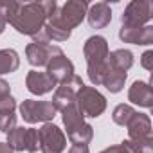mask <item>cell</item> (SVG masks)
Returning a JSON list of instances; mask_svg holds the SVG:
<instances>
[{
  "label": "cell",
  "instance_id": "obj_1",
  "mask_svg": "<svg viewBox=\"0 0 153 153\" xmlns=\"http://www.w3.org/2000/svg\"><path fill=\"white\" fill-rule=\"evenodd\" d=\"M56 9H58L56 0H42V2H25V4L20 2L9 24L20 34L36 36L38 33H42L47 18L52 16Z\"/></svg>",
  "mask_w": 153,
  "mask_h": 153
},
{
  "label": "cell",
  "instance_id": "obj_2",
  "mask_svg": "<svg viewBox=\"0 0 153 153\" xmlns=\"http://www.w3.org/2000/svg\"><path fill=\"white\" fill-rule=\"evenodd\" d=\"M61 117H63V124L67 128L65 137H68V140L72 144H81V146L90 144V140L94 139V128L88 123H85V117L79 112V108L76 106V103H72L65 110H61Z\"/></svg>",
  "mask_w": 153,
  "mask_h": 153
},
{
  "label": "cell",
  "instance_id": "obj_3",
  "mask_svg": "<svg viewBox=\"0 0 153 153\" xmlns=\"http://www.w3.org/2000/svg\"><path fill=\"white\" fill-rule=\"evenodd\" d=\"M126 128H128V140L133 144L137 153H153V137H151L149 115L137 112Z\"/></svg>",
  "mask_w": 153,
  "mask_h": 153
},
{
  "label": "cell",
  "instance_id": "obj_4",
  "mask_svg": "<svg viewBox=\"0 0 153 153\" xmlns=\"http://www.w3.org/2000/svg\"><path fill=\"white\" fill-rule=\"evenodd\" d=\"M76 106L79 108L83 117H99L106 110V97L94 87H81V90L76 96Z\"/></svg>",
  "mask_w": 153,
  "mask_h": 153
},
{
  "label": "cell",
  "instance_id": "obj_5",
  "mask_svg": "<svg viewBox=\"0 0 153 153\" xmlns=\"http://www.w3.org/2000/svg\"><path fill=\"white\" fill-rule=\"evenodd\" d=\"M153 18V4L149 0H131L121 15V24L124 27H144L149 25Z\"/></svg>",
  "mask_w": 153,
  "mask_h": 153
},
{
  "label": "cell",
  "instance_id": "obj_6",
  "mask_svg": "<svg viewBox=\"0 0 153 153\" xmlns=\"http://www.w3.org/2000/svg\"><path fill=\"white\" fill-rule=\"evenodd\" d=\"M58 110L51 101H36V99H24L20 105V115L25 123H49L56 117Z\"/></svg>",
  "mask_w": 153,
  "mask_h": 153
},
{
  "label": "cell",
  "instance_id": "obj_7",
  "mask_svg": "<svg viewBox=\"0 0 153 153\" xmlns=\"http://www.w3.org/2000/svg\"><path fill=\"white\" fill-rule=\"evenodd\" d=\"M38 146L42 153H61L67 146V137L59 126L45 123L38 130Z\"/></svg>",
  "mask_w": 153,
  "mask_h": 153
},
{
  "label": "cell",
  "instance_id": "obj_8",
  "mask_svg": "<svg viewBox=\"0 0 153 153\" xmlns=\"http://www.w3.org/2000/svg\"><path fill=\"white\" fill-rule=\"evenodd\" d=\"M7 144L13 148V151L36 153L40 149V146H38V130L36 128L16 126L7 133Z\"/></svg>",
  "mask_w": 153,
  "mask_h": 153
},
{
  "label": "cell",
  "instance_id": "obj_9",
  "mask_svg": "<svg viewBox=\"0 0 153 153\" xmlns=\"http://www.w3.org/2000/svg\"><path fill=\"white\" fill-rule=\"evenodd\" d=\"M81 87H83V79L79 78V76L74 74L68 81H65V83H61V85L56 87L51 103L54 105V108L58 112L65 110L68 105L76 103V96H78V92L81 90Z\"/></svg>",
  "mask_w": 153,
  "mask_h": 153
},
{
  "label": "cell",
  "instance_id": "obj_10",
  "mask_svg": "<svg viewBox=\"0 0 153 153\" xmlns=\"http://www.w3.org/2000/svg\"><path fill=\"white\" fill-rule=\"evenodd\" d=\"M108 54H110L108 42H106V38H103L99 34L90 36L83 45V56L87 59V67L105 65L106 59H108Z\"/></svg>",
  "mask_w": 153,
  "mask_h": 153
},
{
  "label": "cell",
  "instance_id": "obj_11",
  "mask_svg": "<svg viewBox=\"0 0 153 153\" xmlns=\"http://www.w3.org/2000/svg\"><path fill=\"white\" fill-rule=\"evenodd\" d=\"M61 52L63 51L58 45H52V43H36V42H33L25 47V58L33 67H47V63Z\"/></svg>",
  "mask_w": 153,
  "mask_h": 153
},
{
  "label": "cell",
  "instance_id": "obj_12",
  "mask_svg": "<svg viewBox=\"0 0 153 153\" xmlns=\"http://www.w3.org/2000/svg\"><path fill=\"white\" fill-rule=\"evenodd\" d=\"M49 76H51V79L58 85L68 81L72 76H74V63L61 52L58 56H54L49 63H47V70H45Z\"/></svg>",
  "mask_w": 153,
  "mask_h": 153
},
{
  "label": "cell",
  "instance_id": "obj_13",
  "mask_svg": "<svg viewBox=\"0 0 153 153\" xmlns=\"http://www.w3.org/2000/svg\"><path fill=\"white\" fill-rule=\"evenodd\" d=\"M119 38L124 43L151 45L153 43V25H144V27H124V25H121Z\"/></svg>",
  "mask_w": 153,
  "mask_h": 153
},
{
  "label": "cell",
  "instance_id": "obj_14",
  "mask_svg": "<svg viewBox=\"0 0 153 153\" xmlns=\"http://www.w3.org/2000/svg\"><path fill=\"white\" fill-rule=\"evenodd\" d=\"M25 87L31 94L34 96H43L52 92V88H56V83L51 79V76L47 72H38V70H31L25 78Z\"/></svg>",
  "mask_w": 153,
  "mask_h": 153
},
{
  "label": "cell",
  "instance_id": "obj_15",
  "mask_svg": "<svg viewBox=\"0 0 153 153\" xmlns=\"http://www.w3.org/2000/svg\"><path fill=\"white\" fill-rule=\"evenodd\" d=\"M128 101L137 106H142V108H151L153 106L151 85L146 81H133V85L128 90Z\"/></svg>",
  "mask_w": 153,
  "mask_h": 153
},
{
  "label": "cell",
  "instance_id": "obj_16",
  "mask_svg": "<svg viewBox=\"0 0 153 153\" xmlns=\"http://www.w3.org/2000/svg\"><path fill=\"white\" fill-rule=\"evenodd\" d=\"M87 18L92 29H105L112 22V9L106 2H96L88 7Z\"/></svg>",
  "mask_w": 153,
  "mask_h": 153
},
{
  "label": "cell",
  "instance_id": "obj_17",
  "mask_svg": "<svg viewBox=\"0 0 153 153\" xmlns=\"http://www.w3.org/2000/svg\"><path fill=\"white\" fill-rule=\"evenodd\" d=\"M108 61V59H106ZM126 78L128 74L126 72H121V70H115L108 65V70L105 74V78L101 81V85L110 92V94H119L123 88H124V83H126Z\"/></svg>",
  "mask_w": 153,
  "mask_h": 153
},
{
  "label": "cell",
  "instance_id": "obj_18",
  "mask_svg": "<svg viewBox=\"0 0 153 153\" xmlns=\"http://www.w3.org/2000/svg\"><path fill=\"white\" fill-rule=\"evenodd\" d=\"M108 65L115 70L128 72L133 67V52L128 49H117L108 54Z\"/></svg>",
  "mask_w": 153,
  "mask_h": 153
},
{
  "label": "cell",
  "instance_id": "obj_19",
  "mask_svg": "<svg viewBox=\"0 0 153 153\" xmlns=\"http://www.w3.org/2000/svg\"><path fill=\"white\" fill-rule=\"evenodd\" d=\"M20 56L15 49H0V76L18 70Z\"/></svg>",
  "mask_w": 153,
  "mask_h": 153
},
{
  "label": "cell",
  "instance_id": "obj_20",
  "mask_svg": "<svg viewBox=\"0 0 153 153\" xmlns=\"http://www.w3.org/2000/svg\"><path fill=\"white\" fill-rule=\"evenodd\" d=\"M137 112L130 106V105H117L115 108H114V112H112V121L115 123V124H119V126H128V123L133 119V115H135Z\"/></svg>",
  "mask_w": 153,
  "mask_h": 153
},
{
  "label": "cell",
  "instance_id": "obj_21",
  "mask_svg": "<svg viewBox=\"0 0 153 153\" xmlns=\"http://www.w3.org/2000/svg\"><path fill=\"white\" fill-rule=\"evenodd\" d=\"M18 4H20V2H15V0H0V15L6 18V22H7V24H9L11 16L16 13Z\"/></svg>",
  "mask_w": 153,
  "mask_h": 153
},
{
  "label": "cell",
  "instance_id": "obj_22",
  "mask_svg": "<svg viewBox=\"0 0 153 153\" xmlns=\"http://www.w3.org/2000/svg\"><path fill=\"white\" fill-rule=\"evenodd\" d=\"M13 128H16V115H15V112L0 114V131L9 133Z\"/></svg>",
  "mask_w": 153,
  "mask_h": 153
},
{
  "label": "cell",
  "instance_id": "obj_23",
  "mask_svg": "<svg viewBox=\"0 0 153 153\" xmlns=\"http://www.w3.org/2000/svg\"><path fill=\"white\" fill-rule=\"evenodd\" d=\"M99 153H137V149H135L133 144L126 139V140H123L121 144L110 146V148H106V149H103V151H99Z\"/></svg>",
  "mask_w": 153,
  "mask_h": 153
},
{
  "label": "cell",
  "instance_id": "obj_24",
  "mask_svg": "<svg viewBox=\"0 0 153 153\" xmlns=\"http://www.w3.org/2000/svg\"><path fill=\"white\" fill-rule=\"evenodd\" d=\"M16 110V99L13 96H7L4 99H0V114H9Z\"/></svg>",
  "mask_w": 153,
  "mask_h": 153
},
{
  "label": "cell",
  "instance_id": "obj_25",
  "mask_svg": "<svg viewBox=\"0 0 153 153\" xmlns=\"http://www.w3.org/2000/svg\"><path fill=\"white\" fill-rule=\"evenodd\" d=\"M140 65H142L146 70H153V51H146V52L140 56Z\"/></svg>",
  "mask_w": 153,
  "mask_h": 153
},
{
  "label": "cell",
  "instance_id": "obj_26",
  "mask_svg": "<svg viewBox=\"0 0 153 153\" xmlns=\"http://www.w3.org/2000/svg\"><path fill=\"white\" fill-rule=\"evenodd\" d=\"M7 96H11V87H9V83L6 79L0 78V99H4Z\"/></svg>",
  "mask_w": 153,
  "mask_h": 153
},
{
  "label": "cell",
  "instance_id": "obj_27",
  "mask_svg": "<svg viewBox=\"0 0 153 153\" xmlns=\"http://www.w3.org/2000/svg\"><path fill=\"white\" fill-rule=\"evenodd\" d=\"M68 153H90L88 146H81V144H72Z\"/></svg>",
  "mask_w": 153,
  "mask_h": 153
},
{
  "label": "cell",
  "instance_id": "obj_28",
  "mask_svg": "<svg viewBox=\"0 0 153 153\" xmlns=\"http://www.w3.org/2000/svg\"><path fill=\"white\" fill-rule=\"evenodd\" d=\"M0 153H15V151L7 142H0Z\"/></svg>",
  "mask_w": 153,
  "mask_h": 153
},
{
  "label": "cell",
  "instance_id": "obj_29",
  "mask_svg": "<svg viewBox=\"0 0 153 153\" xmlns=\"http://www.w3.org/2000/svg\"><path fill=\"white\" fill-rule=\"evenodd\" d=\"M6 25H7V22H6V18L0 15V34H2L4 31H6Z\"/></svg>",
  "mask_w": 153,
  "mask_h": 153
}]
</instances>
